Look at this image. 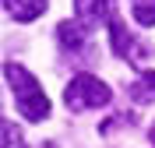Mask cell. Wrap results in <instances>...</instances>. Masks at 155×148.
<instances>
[{"instance_id":"cell-1","label":"cell","mask_w":155,"mask_h":148,"mask_svg":"<svg viewBox=\"0 0 155 148\" xmlns=\"http://www.w3.org/2000/svg\"><path fill=\"white\" fill-rule=\"evenodd\" d=\"M4 78L11 81V92H14V106L25 120L39 123V120L49 117V99L42 92V85L35 81L28 67H21V64H4Z\"/></svg>"},{"instance_id":"cell-2","label":"cell","mask_w":155,"mask_h":148,"mask_svg":"<svg viewBox=\"0 0 155 148\" xmlns=\"http://www.w3.org/2000/svg\"><path fill=\"white\" fill-rule=\"evenodd\" d=\"M64 102H67V109H74V113L99 109V106L109 102V88L99 78H92V74H78V78H71L67 92H64Z\"/></svg>"},{"instance_id":"cell-3","label":"cell","mask_w":155,"mask_h":148,"mask_svg":"<svg viewBox=\"0 0 155 148\" xmlns=\"http://www.w3.org/2000/svg\"><path fill=\"white\" fill-rule=\"evenodd\" d=\"M74 7H78V25L85 32H92V28H99V21L109 14V0H74Z\"/></svg>"},{"instance_id":"cell-4","label":"cell","mask_w":155,"mask_h":148,"mask_svg":"<svg viewBox=\"0 0 155 148\" xmlns=\"http://www.w3.org/2000/svg\"><path fill=\"white\" fill-rule=\"evenodd\" d=\"M109 32H113V53L124 57V60H134L137 57V42H134V35L127 32V25L116 14H109Z\"/></svg>"},{"instance_id":"cell-5","label":"cell","mask_w":155,"mask_h":148,"mask_svg":"<svg viewBox=\"0 0 155 148\" xmlns=\"http://www.w3.org/2000/svg\"><path fill=\"white\" fill-rule=\"evenodd\" d=\"M49 0H4V7L14 21H35L42 11H46Z\"/></svg>"},{"instance_id":"cell-6","label":"cell","mask_w":155,"mask_h":148,"mask_svg":"<svg viewBox=\"0 0 155 148\" xmlns=\"http://www.w3.org/2000/svg\"><path fill=\"white\" fill-rule=\"evenodd\" d=\"M57 35H60V42L64 46H71V49H78V46H85V39H88V32L78 25V21H60V28H57Z\"/></svg>"},{"instance_id":"cell-7","label":"cell","mask_w":155,"mask_h":148,"mask_svg":"<svg viewBox=\"0 0 155 148\" xmlns=\"http://www.w3.org/2000/svg\"><path fill=\"white\" fill-rule=\"evenodd\" d=\"M130 14L137 18V25H155V0H130Z\"/></svg>"},{"instance_id":"cell-8","label":"cell","mask_w":155,"mask_h":148,"mask_svg":"<svg viewBox=\"0 0 155 148\" xmlns=\"http://www.w3.org/2000/svg\"><path fill=\"white\" fill-rule=\"evenodd\" d=\"M0 148H25V141H21V130L14 127V123H7L4 117H0Z\"/></svg>"},{"instance_id":"cell-9","label":"cell","mask_w":155,"mask_h":148,"mask_svg":"<svg viewBox=\"0 0 155 148\" xmlns=\"http://www.w3.org/2000/svg\"><path fill=\"white\" fill-rule=\"evenodd\" d=\"M141 81H145L148 88H152V95H155V71H145V74H141Z\"/></svg>"},{"instance_id":"cell-10","label":"cell","mask_w":155,"mask_h":148,"mask_svg":"<svg viewBox=\"0 0 155 148\" xmlns=\"http://www.w3.org/2000/svg\"><path fill=\"white\" fill-rule=\"evenodd\" d=\"M148 138H152V145H155V123H152V130H148Z\"/></svg>"}]
</instances>
